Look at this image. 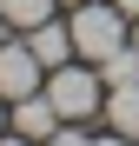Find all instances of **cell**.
I'll return each mask as SVG.
<instances>
[{
  "label": "cell",
  "instance_id": "4",
  "mask_svg": "<svg viewBox=\"0 0 139 146\" xmlns=\"http://www.w3.org/2000/svg\"><path fill=\"white\" fill-rule=\"evenodd\" d=\"M7 126H13L20 139H33V146H46V139L60 133V106L46 100V86H40V93H27V100H13V113H7Z\"/></svg>",
  "mask_w": 139,
  "mask_h": 146
},
{
  "label": "cell",
  "instance_id": "15",
  "mask_svg": "<svg viewBox=\"0 0 139 146\" xmlns=\"http://www.w3.org/2000/svg\"><path fill=\"white\" fill-rule=\"evenodd\" d=\"M132 46H139V20H132Z\"/></svg>",
  "mask_w": 139,
  "mask_h": 146
},
{
  "label": "cell",
  "instance_id": "16",
  "mask_svg": "<svg viewBox=\"0 0 139 146\" xmlns=\"http://www.w3.org/2000/svg\"><path fill=\"white\" fill-rule=\"evenodd\" d=\"M60 7H80V0H60Z\"/></svg>",
  "mask_w": 139,
  "mask_h": 146
},
{
  "label": "cell",
  "instance_id": "13",
  "mask_svg": "<svg viewBox=\"0 0 139 146\" xmlns=\"http://www.w3.org/2000/svg\"><path fill=\"white\" fill-rule=\"evenodd\" d=\"M0 46H7V13H0Z\"/></svg>",
  "mask_w": 139,
  "mask_h": 146
},
{
  "label": "cell",
  "instance_id": "8",
  "mask_svg": "<svg viewBox=\"0 0 139 146\" xmlns=\"http://www.w3.org/2000/svg\"><path fill=\"white\" fill-rule=\"evenodd\" d=\"M60 0H0V13H7V27H40V20H53Z\"/></svg>",
  "mask_w": 139,
  "mask_h": 146
},
{
  "label": "cell",
  "instance_id": "9",
  "mask_svg": "<svg viewBox=\"0 0 139 146\" xmlns=\"http://www.w3.org/2000/svg\"><path fill=\"white\" fill-rule=\"evenodd\" d=\"M46 146H93V139H86V133H80V126H73V119H66V126H60V133H53V139H46Z\"/></svg>",
  "mask_w": 139,
  "mask_h": 146
},
{
  "label": "cell",
  "instance_id": "12",
  "mask_svg": "<svg viewBox=\"0 0 139 146\" xmlns=\"http://www.w3.org/2000/svg\"><path fill=\"white\" fill-rule=\"evenodd\" d=\"M119 7H126V13H132V20H139V0H119Z\"/></svg>",
  "mask_w": 139,
  "mask_h": 146
},
{
  "label": "cell",
  "instance_id": "11",
  "mask_svg": "<svg viewBox=\"0 0 139 146\" xmlns=\"http://www.w3.org/2000/svg\"><path fill=\"white\" fill-rule=\"evenodd\" d=\"M0 146H33V139H20V133H0Z\"/></svg>",
  "mask_w": 139,
  "mask_h": 146
},
{
  "label": "cell",
  "instance_id": "10",
  "mask_svg": "<svg viewBox=\"0 0 139 146\" xmlns=\"http://www.w3.org/2000/svg\"><path fill=\"white\" fill-rule=\"evenodd\" d=\"M93 146H139V139H126V133H113V126H106V139H93Z\"/></svg>",
  "mask_w": 139,
  "mask_h": 146
},
{
  "label": "cell",
  "instance_id": "5",
  "mask_svg": "<svg viewBox=\"0 0 139 146\" xmlns=\"http://www.w3.org/2000/svg\"><path fill=\"white\" fill-rule=\"evenodd\" d=\"M27 46H33V60L53 73V66H66V60H80L73 53V27H53V20H40V27H27Z\"/></svg>",
  "mask_w": 139,
  "mask_h": 146
},
{
  "label": "cell",
  "instance_id": "14",
  "mask_svg": "<svg viewBox=\"0 0 139 146\" xmlns=\"http://www.w3.org/2000/svg\"><path fill=\"white\" fill-rule=\"evenodd\" d=\"M0 133H7V100H0Z\"/></svg>",
  "mask_w": 139,
  "mask_h": 146
},
{
  "label": "cell",
  "instance_id": "3",
  "mask_svg": "<svg viewBox=\"0 0 139 146\" xmlns=\"http://www.w3.org/2000/svg\"><path fill=\"white\" fill-rule=\"evenodd\" d=\"M40 80H46V66L33 60V46H13V40L0 46V100L7 106L27 100V93H40Z\"/></svg>",
  "mask_w": 139,
  "mask_h": 146
},
{
  "label": "cell",
  "instance_id": "2",
  "mask_svg": "<svg viewBox=\"0 0 139 146\" xmlns=\"http://www.w3.org/2000/svg\"><path fill=\"white\" fill-rule=\"evenodd\" d=\"M46 100L60 106V119H73V126H80V119H93V113L106 106L99 66H93V60H66V66H53V73H46Z\"/></svg>",
  "mask_w": 139,
  "mask_h": 146
},
{
  "label": "cell",
  "instance_id": "1",
  "mask_svg": "<svg viewBox=\"0 0 139 146\" xmlns=\"http://www.w3.org/2000/svg\"><path fill=\"white\" fill-rule=\"evenodd\" d=\"M73 53L80 60H106V53H119V46L132 40V13L113 0V7H99V0H80L73 7Z\"/></svg>",
  "mask_w": 139,
  "mask_h": 146
},
{
  "label": "cell",
  "instance_id": "6",
  "mask_svg": "<svg viewBox=\"0 0 139 146\" xmlns=\"http://www.w3.org/2000/svg\"><path fill=\"white\" fill-rule=\"evenodd\" d=\"M106 126L126 133V139H139V80L132 86H106Z\"/></svg>",
  "mask_w": 139,
  "mask_h": 146
},
{
  "label": "cell",
  "instance_id": "7",
  "mask_svg": "<svg viewBox=\"0 0 139 146\" xmlns=\"http://www.w3.org/2000/svg\"><path fill=\"white\" fill-rule=\"evenodd\" d=\"M93 66H99V86H132L139 80V46L126 40L119 53H106V60H93Z\"/></svg>",
  "mask_w": 139,
  "mask_h": 146
}]
</instances>
